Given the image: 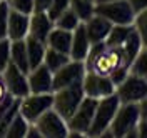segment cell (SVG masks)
<instances>
[{
    "label": "cell",
    "mask_w": 147,
    "mask_h": 138,
    "mask_svg": "<svg viewBox=\"0 0 147 138\" xmlns=\"http://www.w3.org/2000/svg\"><path fill=\"white\" fill-rule=\"evenodd\" d=\"M52 108V92L50 93H28L18 103V113L27 120V123H34L42 113Z\"/></svg>",
    "instance_id": "8992f818"
},
{
    "label": "cell",
    "mask_w": 147,
    "mask_h": 138,
    "mask_svg": "<svg viewBox=\"0 0 147 138\" xmlns=\"http://www.w3.org/2000/svg\"><path fill=\"white\" fill-rule=\"evenodd\" d=\"M52 0H34V12H45Z\"/></svg>",
    "instance_id": "836d02e7"
},
{
    "label": "cell",
    "mask_w": 147,
    "mask_h": 138,
    "mask_svg": "<svg viewBox=\"0 0 147 138\" xmlns=\"http://www.w3.org/2000/svg\"><path fill=\"white\" fill-rule=\"evenodd\" d=\"M104 2H114V0H94V3H104Z\"/></svg>",
    "instance_id": "8d00e7d4"
},
{
    "label": "cell",
    "mask_w": 147,
    "mask_h": 138,
    "mask_svg": "<svg viewBox=\"0 0 147 138\" xmlns=\"http://www.w3.org/2000/svg\"><path fill=\"white\" fill-rule=\"evenodd\" d=\"M10 63H13L17 68H20L24 73H28V58H27V48L25 40H10Z\"/></svg>",
    "instance_id": "d6986e66"
},
{
    "label": "cell",
    "mask_w": 147,
    "mask_h": 138,
    "mask_svg": "<svg viewBox=\"0 0 147 138\" xmlns=\"http://www.w3.org/2000/svg\"><path fill=\"white\" fill-rule=\"evenodd\" d=\"M30 93H50L52 92V72L44 63L32 68L27 73Z\"/></svg>",
    "instance_id": "7c38bea8"
},
{
    "label": "cell",
    "mask_w": 147,
    "mask_h": 138,
    "mask_svg": "<svg viewBox=\"0 0 147 138\" xmlns=\"http://www.w3.org/2000/svg\"><path fill=\"white\" fill-rule=\"evenodd\" d=\"M119 98L115 97V93H110L107 97H102L97 100L95 113L89 130H87V137H100L105 130L109 128L110 121L114 118V113L119 107Z\"/></svg>",
    "instance_id": "3957f363"
},
{
    "label": "cell",
    "mask_w": 147,
    "mask_h": 138,
    "mask_svg": "<svg viewBox=\"0 0 147 138\" xmlns=\"http://www.w3.org/2000/svg\"><path fill=\"white\" fill-rule=\"evenodd\" d=\"M34 123H35L40 137L44 138H65L69 133L67 121L54 108L45 110Z\"/></svg>",
    "instance_id": "52a82bcc"
},
{
    "label": "cell",
    "mask_w": 147,
    "mask_h": 138,
    "mask_svg": "<svg viewBox=\"0 0 147 138\" xmlns=\"http://www.w3.org/2000/svg\"><path fill=\"white\" fill-rule=\"evenodd\" d=\"M95 107H97V100L84 95L82 101L75 108L72 117L67 120L69 131H79V133H84L87 137V130H89V127H90V123H92L94 113H95Z\"/></svg>",
    "instance_id": "ba28073f"
},
{
    "label": "cell",
    "mask_w": 147,
    "mask_h": 138,
    "mask_svg": "<svg viewBox=\"0 0 147 138\" xmlns=\"http://www.w3.org/2000/svg\"><path fill=\"white\" fill-rule=\"evenodd\" d=\"M94 13H99L109 20L112 25H132L136 12L129 5L127 0H114L94 5Z\"/></svg>",
    "instance_id": "277c9868"
},
{
    "label": "cell",
    "mask_w": 147,
    "mask_h": 138,
    "mask_svg": "<svg viewBox=\"0 0 147 138\" xmlns=\"http://www.w3.org/2000/svg\"><path fill=\"white\" fill-rule=\"evenodd\" d=\"M10 10H15L20 13L30 15L34 12V0H5Z\"/></svg>",
    "instance_id": "4316f807"
},
{
    "label": "cell",
    "mask_w": 147,
    "mask_h": 138,
    "mask_svg": "<svg viewBox=\"0 0 147 138\" xmlns=\"http://www.w3.org/2000/svg\"><path fill=\"white\" fill-rule=\"evenodd\" d=\"M18 103H20V98H15V100H13V103H12V107L9 108V111H7V113L0 118V138L5 137V130H7V127H9V123L12 121V118L17 115Z\"/></svg>",
    "instance_id": "f1b7e54d"
},
{
    "label": "cell",
    "mask_w": 147,
    "mask_h": 138,
    "mask_svg": "<svg viewBox=\"0 0 147 138\" xmlns=\"http://www.w3.org/2000/svg\"><path fill=\"white\" fill-rule=\"evenodd\" d=\"M92 2H94V0H92Z\"/></svg>",
    "instance_id": "74e56055"
},
{
    "label": "cell",
    "mask_w": 147,
    "mask_h": 138,
    "mask_svg": "<svg viewBox=\"0 0 147 138\" xmlns=\"http://www.w3.org/2000/svg\"><path fill=\"white\" fill-rule=\"evenodd\" d=\"M70 43H72V32L59 27H52L45 40V45L49 48H54V50L62 52V53L70 52Z\"/></svg>",
    "instance_id": "e0dca14e"
},
{
    "label": "cell",
    "mask_w": 147,
    "mask_h": 138,
    "mask_svg": "<svg viewBox=\"0 0 147 138\" xmlns=\"http://www.w3.org/2000/svg\"><path fill=\"white\" fill-rule=\"evenodd\" d=\"M25 137L27 138H42L40 133H38V130H37V127H35V123H28L27 131H25Z\"/></svg>",
    "instance_id": "e575fe53"
},
{
    "label": "cell",
    "mask_w": 147,
    "mask_h": 138,
    "mask_svg": "<svg viewBox=\"0 0 147 138\" xmlns=\"http://www.w3.org/2000/svg\"><path fill=\"white\" fill-rule=\"evenodd\" d=\"M9 5L5 0H0V40L7 38V19H9Z\"/></svg>",
    "instance_id": "4dcf8cb0"
},
{
    "label": "cell",
    "mask_w": 147,
    "mask_h": 138,
    "mask_svg": "<svg viewBox=\"0 0 147 138\" xmlns=\"http://www.w3.org/2000/svg\"><path fill=\"white\" fill-rule=\"evenodd\" d=\"M94 5L95 3L92 0H70V9L75 12L80 22H85L94 13Z\"/></svg>",
    "instance_id": "d4e9b609"
},
{
    "label": "cell",
    "mask_w": 147,
    "mask_h": 138,
    "mask_svg": "<svg viewBox=\"0 0 147 138\" xmlns=\"http://www.w3.org/2000/svg\"><path fill=\"white\" fill-rule=\"evenodd\" d=\"M132 30V25H112L104 43L107 47H120Z\"/></svg>",
    "instance_id": "44dd1931"
},
{
    "label": "cell",
    "mask_w": 147,
    "mask_h": 138,
    "mask_svg": "<svg viewBox=\"0 0 147 138\" xmlns=\"http://www.w3.org/2000/svg\"><path fill=\"white\" fill-rule=\"evenodd\" d=\"M114 93L120 103H139L147 98V78L127 73L119 85H115Z\"/></svg>",
    "instance_id": "5b68a950"
},
{
    "label": "cell",
    "mask_w": 147,
    "mask_h": 138,
    "mask_svg": "<svg viewBox=\"0 0 147 138\" xmlns=\"http://www.w3.org/2000/svg\"><path fill=\"white\" fill-rule=\"evenodd\" d=\"M84 98V90H82V80L75 82L72 85H67L64 88H59L52 92V108H54L62 118L67 120L72 117L75 108L79 107V103Z\"/></svg>",
    "instance_id": "7a4b0ae2"
},
{
    "label": "cell",
    "mask_w": 147,
    "mask_h": 138,
    "mask_svg": "<svg viewBox=\"0 0 147 138\" xmlns=\"http://www.w3.org/2000/svg\"><path fill=\"white\" fill-rule=\"evenodd\" d=\"M84 73H85V65H84V62L70 60L62 68H59L57 72L52 73V92L59 90V88H64L67 85H72L75 82H80Z\"/></svg>",
    "instance_id": "8fae6325"
},
{
    "label": "cell",
    "mask_w": 147,
    "mask_h": 138,
    "mask_svg": "<svg viewBox=\"0 0 147 138\" xmlns=\"http://www.w3.org/2000/svg\"><path fill=\"white\" fill-rule=\"evenodd\" d=\"M27 127H28L27 120L17 111V115L12 118V121L9 123V127L5 130V137L7 138H24L25 137V131H27Z\"/></svg>",
    "instance_id": "7402d4cb"
},
{
    "label": "cell",
    "mask_w": 147,
    "mask_h": 138,
    "mask_svg": "<svg viewBox=\"0 0 147 138\" xmlns=\"http://www.w3.org/2000/svg\"><path fill=\"white\" fill-rule=\"evenodd\" d=\"M127 2L136 13H139V12H142V10L147 9V0H127Z\"/></svg>",
    "instance_id": "d6a6232c"
},
{
    "label": "cell",
    "mask_w": 147,
    "mask_h": 138,
    "mask_svg": "<svg viewBox=\"0 0 147 138\" xmlns=\"http://www.w3.org/2000/svg\"><path fill=\"white\" fill-rule=\"evenodd\" d=\"M54 27V22L49 19L47 12H32L28 17V35L45 42L49 32Z\"/></svg>",
    "instance_id": "9a60e30c"
},
{
    "label": "cell",
    "mask_w": 147,
    "mask_h": 138,
    "mask_svg": "<svg viewBox=\"0 0 147 138\" xmlns=\"http://www.w3.org/2000/svg\"><path fill=\"white\" fill-rule=\"evenodd\" d=\"M7 95H9V92L5 88V83H3V78H2V73H0V101L3 100Z\"/></svg>",
    "instance_id": "d590c367"
},
{
    "label": "cell",
    "mask_w": 147,
    "mask_h": 138,
    "mask_svg": "<svg viewBox=\"0 0 147 138\" xmlns=\"http://www.w3.org/2000/svg\"><path fill=\"white\" fill-rule=\"evenodd\" d=\"M146 65H147V45L142 47L137 55L132 58V62L129 63V73L137 75V77H147Z\"/></svg>",
    "instance_id": "603a6c76"
},
{
    "label": "cell",
    "mask_w": 147,
    "mask_h": 138,
    "mask_svg": "<svg viewBox=\"0 0 147 138\" xmlns=\"http://www.w3.org/2000/svg\"><path fill=\"white\" fill-rule=\"evenodd\" d=\"M84 27H85V33L90 43H97V42H104L105 37L109 35L110 32V23L105 17H102L99 13H92L89 19L84 22Z\"/></svg>",
    "instance_id": "4fadbf2b"
},
{
    "label": "cell",
    "mask_w": 147,
    "mask_h": 138,
    "mask_svg": "<svg viewBox=\"0 0 147 138\" xmlns=\"http://www.w3.org/2000/svg\"><path fill=\"white\" fill-rule=\"evenodd\" d=\"M70 7V0H52L50 2V5H49V9L45 10L47 15H49V19L52 20V22H55V19L64 12V10H67Z\"/></svg>",
    "instance_id": "484cf974"
},
{
    "label": "cell",
    "mask_w": 147,
    "mask_h": 138,
    "mask_svg": "<svg viewBox=\"0 0 147 138\" xmlns=\"http://www.w3.org/2000/svg\"><path fill=\"white\" fill-rule=\"evenodd\" d=\"M13 100H15V98H13L12 95H7V97H5L3 100L0 101V118H2V117H3V115H5V113L9 111V108L12 107Z\"/></svg>",
    "instance_id": "1f68e13d"
},
{
    "label": "cell",
    "mask_w": 147,
    "mask_h": 138,
    "mask_svg": "<svg viewBox=\"0 0 147 138\" xmlns=\"http://www.w3.org/2000/svg\"><path fill=\"white\" fill-rule=\"evenodd\" d=\"M82 90L85 97L99 100L102 97L114 93L115 87L107 75H99L92 70H85V73L82 77Z\"/></svg>",
    "instance_id": "9c48e42d"
},
{
    "label": "cell",
    "mask_w": 147,
    "mask_h": 138,
    "mask_svg": "<svg viewBox=\"0 0 147 138\" xmlns=\"http://www.w3.org/2000/svg\"><path fill=\"white\" fill-rule=\"evenodd\" d=\"M132 27L136 28V32L140 35V38H142L144 42H147V12L146 10L136 13V19H134Z\"/></svg>",
    "instance_id": "83f0119b"
},
{
    "label": "cell",
    "mask_w": 147,
    "mask_h": 138,
    "mask_svg": "<svg viewBox=\"0 0 147 138\" xmlns=\"http://www.w3.org/2000/svg\"><path fill=\"white\" fill-rule=\"evenodd\" d=\"M146 120V98L139 103H119L109 130L112 137H139L137 125Z\"/></svg>",
    "instance_id": "6da1fadb"
},
{
    "label": "cell",
    "mask_w": 147,
    "mask_h": 138,
    "mask_svg": "<svg viewBox=\"0 0 147 138\" xmlns=\"http://www.w3.org/2000/svg\"><path fill=\"white\" fill-rule=\"evenodd\" d=\"M28 17L30 15L20 13L15 10H9V19H7V38L9 40H20V38L27 37Z\"/></svg>",
    "instance_id": "2e32d148"
},
{
    "label": "cell",
    "mask_w": 147,
    "mask_h": 138,
    "mask_svg": "<svg viewBox=\"0 0 147 138\" xmlns=\"http://www.w3.org/2000/svg\"><path fill=\"white\" fill-rule=\"evenodd\" d=\"M10 63V40L2 38L0 40V73L5 70V67Z\"/></svg>",
    "instance_id": "f546056e"
},
{
    "label": "cell",
    "mask_w": 147,
    "mask_h": 138,
    "mask_svg": "<svg viewBox=\"0 0 147 138\" xmlns=\"http://www.w3.org/2000/svg\"><path fill=\"white\" fill-rule=\"evenodd\" d=\"M25 40V48H27V58H28V68L32 70V68H35L38 65L44 62V53H45V42H40V40H37L34 38L32 35H28L24 38ZM28 70V72H30Z\"/></svg>",
    "instance_id": "ac0fdd59"
},
{
    "label": "cell",
    "mask_w": 147,
    "mask_h": 138,
    "mask_svg": "<svg viewBox=\"0 0 147 138\" xmlns=\"http://www.w3.org/2000/svg\"><path fill=\"white\" fill-rule=\"evenodd\" d=\"M80 23V20L79 17L75 15V12H74L70 7L67 10H64L54 22V27H59V28H64V30H69V32H72L74 28L77 27Z\"/></svg>",
    "instance_id": "cb8c5ba5"
},
{
    "label": "cell",
    "mask_w": 147,
    "mask_h": 138,
    "mask_svg": "<svg viewBox=\"0 0 147 138\" xmlns=\"http://www.w3.org/2000/svg\"><path fill=\"white\" fill-rule=\"evenodd\" d=\"M89 48H90V42H89L87 33H85L84 22H80L72 30V43H70V52H69L70 60L84 62L87 53H89Z\"/></svg>",
    "instance_id": "5bb4252c"
},
{
    "label": "cell",
    "mask_w": 147,
    "mask_h": 138,
    "mask_svg": "<svg viewBox=\"0 0 147 138\" xmlns=\"http://www.w3.org/2000/svg\"><path fill=\"white\" fill-rule=\"evenodd\" d=\"M70 62V55L69 53H62V52H57L54 48H45V53H44V62L42 63L45 65L47 68L54 73L59 68H62L65 63Z\"/></svg>",
    "instance_id": "ffe728a7"
},
{
    "label": "cell",
    "mask_w": 147,
    "mask_h": 138,
    "mask_svg": "<svg viewBox=\"0 0 147 138\" xmlns=\"http://www.w3.org/2000/svg\"><path fill=\"white\" fill-rule=\"evenodd\" d=\"M2 78H3V83H5V88H7L9 95H12L13 98H24L25 95L30 93L27 73H24L13 63H9L5 67V70L2 72Z\"/></svg>",
    "instance_id": "30bf717a"
}]
</instances>
